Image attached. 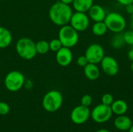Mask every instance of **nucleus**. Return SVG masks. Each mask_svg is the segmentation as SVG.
Returning a JSON list of instances; mask_svg holds the SVG:
<instances>
[{
    "label": "nucleus",
    "mask_w": 133,
    "mask_h": 132,
    "mask_svg": "<svg viewBox=\"0 0 133 132\" xmlns=\"http://www.w3.org/2000/svg\"><path fill=\"white\" fill-rule=\"evenodd\" d=\"M72 13V9L69 5L60 1L54 3L49 9L50 19L54 24L60 26L69 23Z\"/></svg>",
    "instance_id": "f257e3e1"
},
{
    "label": "nucleus",
    "mask_w": 133,
    "mask_h": 132,
    "mask_svg": "<svg viewBox=\"0 0 133 132\" xmlns=\"http://www.w3.org/2000/svg\"><path fill=\"white\" fill-rule=\"evenodd\" d=\"M16 51L18 55L25 60L33 59L37 53L36 43L28 37H22L16 42Z\"/></svg>",
    "instance_id": "f03ea898"
},
{
    "label": "nucleus",
    "mask_w": 133,
    "mask_h": 132,
    "mask_svg": "<svg viewBox=\"0 0 133 132\" xmlns=\"http://www.w3.org/2000/svg\"><path fill=\"white\" fill-rule=\"evenodd\" d=\"M63 103L62 94L58 90H51L48 92L43 100L42 106L48 112H55L60 109Z\"/></svg>",
    "instance_id": "7ed1b4c3"
},
{
    "label": "nucleus",
    "mask_w": 133,
    "mask_h": 132,
    "mask_svg": "<svg viewBox=\"0 0 133 132\" xmlns=\"http://www.w3.org/2000/svg\"><path fill=\"white\" fill-rule=\"evenodd\" d=\"M58 39L63 47H73L79 42V33L71 25H65L61 26L58 32Z\"/></svg>",
    "instance_id": "20e7f679"
},
{
    "label": "nucleus",
    "mask_w": 133,
    "mask_h": 132,
    "mask_svg": "<svg viewBox=\"0 0 133 132\" xmlns=\"http://www.w3.org/2000/svg\"><path fill=\"white\" fill-rule=\"evenodd\" d=\"M108 29L115 33H122L126 27L127 22L125 18L120 13L116 12H111L107 14L104 21Z\"/></svg>",
    "instance_id": "39448f33"
},
{
    "label": "nucleus",
    "mask_w": 133,
    "mask_h": 132,
    "mask_svg": "<svg viewBox=\"0 0 133 132\" xmlns=\"http://www.w3.org/2000/svg\"><path fill=\"white\" fill-rule=\"evenodd\" d=\"M25 83L23 74L19 71H12L5 77L4 84L5 88L10 92L19 91Z\"/></svg>",
    "instance_id": "423d86ee"
},
{
    "label": "nucleus",
    "mask_w": 133,
    "mask_h": 132,
    "mask_svg": "<svg viewBox=\"0 0 133 132\" xmlns=\"http://www.w3.org/2000/svg\"><path fill=\"white\" fill-rule=\"evenodd\" d=\"M113 113L111 106L101 103L96 106L92 111H90V117L93 121L98 124H103L108 121L112 116Z\"/></svg>",
    "instance_id": "0eeeda50"
},
{
    "label": "nucleus",
    "mask_w": 133,
    "mask_h": 132,
    "mask_svg": "<svg viewBox=\"0 0 133 132\" xmlns=\"http://www.w3.org/2000/svg\"><path fill=\"white\" fill-rule=\"evenodd\" d=\"M89 63L92 64H100L102 59L104 58V50L103 47L99 44H92L86 50L84 54Z\"/></svg>",
    "instance_id": "6e6552de"
},
{
    "label": "nucleus",
    "mask_w": 133,
    "mask_h": 132,
    "mask_svg": "<svg viewBox=\"0 0 133 132\" xmlns=\"http://www.w3.org/2000/svg\"><path fill=\"white\" fill-rule=\"evenodd\" d=\"M70 25L78 32L85 31L90 26V18L86 12H73L69 22Z\"/></svg>",
    "instance_id": "1a4fd4ad"
},
{
    "label": "nucleus",
    "mask_w": 133,
    "mask_h": 132,
    "mask_svg": "<svg viewBox=\"0 0 133 132\" xmlns=\"http://www.w3.org/2000/svg\"><path fill=\"white\" fill-rule=\"evenodd\" d=\"M90 117V110L89 107L83 105H79L72 109L71 112L72 121L78 125L86 123Z\"/></svg>",
    "instance_id": "9d476101"
},
{
    "label": "nucleus",
    "mask_w": 133,
    "mask_h": 132,
    "mask_svg": "<svg viewBox=\"0 0 133 132\" xmlns=\"http://www.w3.org/2000/svg\"><path fill=\"white\" fill-rule=\"evenodd\" d=\"M100 64L102 71L107 75L115 76L119 72V64L112 56H104Z\"/></svg>",
    "instance_id": "9b49d317"
},
{
    "label": "nucleus",
    "mask_w": 133,
    "mask_h": 132,
    "mask_svg": "<svg viewBox=\"0 0 133 132\" xmlns=\"http://www.w3.org/2000/svg\"><path fill=\"white\" fill-rule=\"evenodd\" d=\"M72 52L69 47H62L56 52L55 59L57 63L62 67L69 66L72 61Z\"/></svg>",
    "instance_id": "f8f14e48"
},
{
    "label": "nucleus",
    "mask_w": 133,
    "mask_h": 132,
    "mask_svg": "<svg viewBox=\"0 0 133 132\" xmlns=\"http://www.w3.org/2000/svg\"><path fill=\"white\" fill-rule=\"evenodd\" d=\"M88 16L90 19H92L94 22H101L104 21L105 17L107 16V12L104 7H102L101 5H93L90 9H89Z\"/></svg>",
    "instance_id": "ddd939ff"
},
{
    "label": "nucleus",
    "mask_w": 133,
    "mask_h": 132,
    "mask_svg": "<svg viewBox=\"0 0 133 132\" xmlns=\"http://www.w3.org/2000/svg\"><path fill=\"white\" fill-rule=\"evenodd\" d=\"M114 125L118 131H127L132 125V121L129 117L125 114L118 115L114 121Z\"/></svg>",
    "instance_id": "4468645a"
},
{
    "label": "nucleus",
    "mask_w": 133,
    "mask_h": 132,
    "mask_svg": "<svg viewBox=\"0 0 133 132\" xmlns=\"http://www.w3.org/2000/svg\"><path fill=\"white\" fill-rule=\"evenodd\" d=\"M83 72L85 76L91 81L97 80L101 75V71L97 65L96 64H92V63H88L83 69Z\"/></svg>",
    "instance_id": "2eb2a0df"
},
{
    "label": "nucleus",
    "mask_w": 133,
    "mask_h": 132,
    "mask_svg": "<svg viewBox=\"0 0 133 132\" xmlns=\"http://www.w3.org/2000/svg\"><path fill=\"white\" fill-rule=\"evenodd\" d=\"M111 108L112 113L118 116V115L125 114V113L128 111L129 106H128V103L125 100H114V102L111 105Z\"/></svg>",
    "instance_id": "dca6fc26"
},
{
    "label": "nucleus",
    "mask_w": 133,
    "mask_h": 132,
    "mask_svg": "<svg viewBox=\"0 0 133 132\" xmlns=\"http://www.w3.org/2000/svg\"><path fill=\"white\" fill-rule=\"evenodd\" d=\"M12 40V35L11 32L3 27L0 26V49L8 47Z\"/></svg>",
    "instance_id": "f3484780"
},
{
    "label": "nucleus",
    "mask_w": 133,
    "mask_h": 132,
    "mask_svg": "<svg viewBox=\"0 0 133 132\" xmlns=\"http://www.w3.org/2000/svg\"><path fill=\"white\" fill-rule=\"evenodd\" d=\"M72 4L76 12H87L94 5V0H74Z\"/></svg>",
    "instance_id": "a211bd4d"
},
{
    "label": "nucleus",
    "mask_w": 133,
    "mask_h": 132,
    "mask_svg": "<svg viewBox=\"0 0 133 132\" xmlns=\"http://www.w3.org/2000/svg\"><path fill=\"white\" fill-rule=\"evenodd\" d=\"M108 30L105 23L104 21L101 22H95L92 26V32L95 36L101 37L104 35Z\"/></svg>",
    "instance_id": "6ab92c4d"
},
{
    "label": "nucleus",
    "mask_w": 133,
    "mask_h": 132,
    "mask_svg": "<svg viewBox=\"0 0 133 132\" xmlns=\"http://www.w3.org/2000/svg\"><path fill=\"white\" fill-rule=\"evenodd\" d=\"M125 44V42L122 33H115V36H113L111 41V45L113 48L120 49L122 47H124Z\"/></svg>",
    "instance_id": "aec40b11"
},
{
    "label": "nucleus",
    "mask_w": 133,
    "mask_h": 132,
    "mask_svg": "<svg viewBox=\"0 0 133 132\" xmlns=\"http://www.w3.org/2000/svg\"><path fill=\"white\" fill-rule=\"evenodd\" d=\"M36 51L37 54H45L50 51L49 42L41 40L36 43Z\"/></svg>",
    "instance_id": "412c9836"
},
{
    "label": "nucleus",
    "mask_w": 133,
    "mask_h": 132,
    "mask_svg": "<svg viewBox=\"0 0 133 132\" xmlns=\"http://www.w3.org/2000/svg\"><path fill=\"white\" fill-rule=\"evenodd\" d=\"M49 46H50V51H53V52H57L58 50H60L63 46L62 42L60 41V40L58 39H53L49 42Z\"/></svg>",
    "instance_id": "4be33fe9"
},
{
    "label": "nucleus",
    "mask_w": 133,
    "mask_h": 132,
    "mask_svg": "<svg viewBox=\"0 0 133 132\" xmlns=\"http://www.w3.org/2000/svg\"><path fill=\"white\" fill-rule=\"evenodd\" d=\"M123 37L125 42V44H129L130 46H133V30H127L123 33Z\"/></svg>",
    "instance_id": "5701e85b"
},
{
    "label": "nucleus",
    "mask_w": 133,
    "mask_h": 132,
    "mask_svg": "<svg viewBox=\"0 0 133 132\" xmlns=\"http://www.w3.org/2000/svg\"><path fill=\"white\" fill-rule=\"evenodd\" d=\"M114 100H115L114 96L110 93H105L101 97V102L104 105L111 106L112 104V103L114 102Z\"/></svg>",
    "instance_id": "b1692460"
},
{
    "label": "nucleus",
    "mask_w": 133,
    "mask_h": 132,
    "mask_svg": "<svg viewBox=\"0 0 133 132\" xmlns=\"http://www.w3.org/2000/svg\"><path fill=\"white\" fill-rule=\"evenodd\" d=\"M9 110H10V107L9 104L6 103L5 102L0 101V115L2 116L7 115L9 113Z\"/></svg>",
    "instance_id": "393cba45"
},
{
    "label": "nucleus",
    "mask_w": 133,
    "mask_h": 132,
    "mask_svg": "<svg viewBox=\"0 0 133 132\" xmlns=\"http://www.w3.org/2000/svg\"><path fill=\"white\" fill-rule=\"evenodd\" d=\"M92 102H93L92 96L89 94H86L83 96L81 98V105H83L85 107H89L92 104Z\"/></svg>",
    "instance_id": "a878e982"
},
{
    "label": "nucleus",
    "mask_w": 133,
    "mask_h": 132,
    "mask_svg": "<svg viewBox=\"0 0 133 132\" xmlns=\"http://www.w3.org/2000/svg\"><path fill=\"white\" fill-rule=\"evenodd\" d=\"M76 63H77V65H78L79 66L83 67V68H84L89 62H88V60H87V57H86L85 55H81V56H79V57L77 58Z\"/></svg>",
    "instance_id": "bb28decb"
},
{
    "label": "nucleus",
    "mask_w": 133,
    "mask_h": 132,
    "mask_svg": "<svg viewBox=\"0 0 133 132\" xmlns=\"http://www.w3.org/2000/svg\"><path fill=\"white\" fill-rule=\"evenodd\" d=\"M125 11L127 13H129L130 16L133 13V3H131V4H129L125 6Z\"/></svg>",
    "instance_id": "cd10ccee"
},
{
    "label": "nucleus",
    "mask_w": 133,
    "mask_h": 132,
    "mask_svg": "<svg viewBox=\"0 0 133 132\" xmlns=\"http://www.w3.org/2000/svg\"><path fill=\"white\" fill-rule=\"evenodd\" d=\"M118 3H120L121 5L125 6L129 4H131V3H133V0H117Z\"/></svg>",
    "instance_id": "c85d7f7f"
},
{
    "label": "nucleus",
    "mask_w": 133,
    "mask_h": 132,
    "mask_svg": "<svg viewBox=\"0 0 133 132\" xmlns=\"http://www.w3.org/2000/svg\"><path fill=\"white\" fill-rule=\"evenodd\" d=\"M128 58L131 61H133V46L128 52Z\"/></svg>",
    "instance_id": "c756f323"
},
{
    "label": "nucleus",
    "mask_w": 133,
    "mask_h": 132,
    "mask_svg": "<svg viewBox=\"0 0 133 132\" xmlns=\"http://www.w3.org/2000/svg\"><path fill=\"white\" fill-rule=\"evenodd\" d=\"M74 0H60V2L65 3V4H67V5H70L73 2Z\"/></svg>",
    "instance_id": "7c9ffc66"
},
{
    "label": "nucleus",
    "mask_w": 133,
    "mask_h": 132,
    "mask_svg": "<svg viewBox=\"0 0 133 132\" xmlns=\"http://www.w3.org/2000/svg\"><path fill=\"white\" fill-rule=\"evenodd\" d=\"M130 26H131V29L133 30V13L131 15L130 17Z\"/></svg>",
    "instance_id": "2f4dec72"
},
{
    "label": "nucleus",
    "mask_w": 133,
    "mask_h": 132,
    "mask_svg": "<svg viewBox=\"0 0 133 132\" xmlns=\"http://www.w3.org/2000/svg\"><path fill=\"white\" fill-rule=\"evenodd\" d=\"M96 132H110V131L108 129H105V128H101V129L97 130Z\"/></svg>",
    "instance_id": "473e14b6"
},
{
    "label": "nucleus",
    "mask_w": 133,
    "mask_h": 132,
    "mask_svg": "<svg viewBox=\"0 0 133 132\" xmlns=\"http://www.w3.org/2000/svg\"><path fill=\"white\" fill-rule=\"evenodd\" d=\"M129 132H133V124H132V125L131 126V128H129V130L128 131Z\"/></svg>",
    "instance_id": "72a5a7b5"
},
{
    "label": "nucleus",
    "mask_w": 133,
    "mask_h": 132,
    "mask_svg": "<svg viewBox=\"0 0 133 132\" xmlns=\"http://www.w3.org/2000/svg\"><path fill=\"white\" fill-rule=\"evenodd\" d=\"M130 69H131V71L133 72V61H132V63H131V65H130Z\"/></svg>",
    "instance_id": "f704fd0d"
},
{
    "label": "nucleus",
    "mask_w": 133,
    "mask_h": 132,
    "mask_svg": "<svg viewBox=\"0 0 133 132\" xmlns=\"http://www.w3.org/2000/svg\"><path fill=\"white\" fill-rule=\"evenodd\" d=\"M0 1H3V0H0Z\"/></svg>",
    "instance_id": "c9c22d12"
}]
</instances>
